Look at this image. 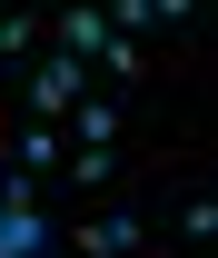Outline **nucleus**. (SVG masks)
I'll return each mask as SVG.
<instances>
[{
  "label": "nucleus",
  "instance_id": "obj_3",
  "mask_svg": "<svg viewBox=\"0 0 218 258\" xmlns=\"http://www.w3.org/2000/svg\"><path fill=\"white\" fill-rule=\"evenodd\" d=\"M80 70H90V60H69V50H60V60H40V70H30V99L50 109V119H69V99H80Z\"/></svg>",
  "mask_w": 218,
  "mask_h": 258
},
{
  "label": "nucleus",
  "instance_id": "obj_8",
  "mask_svg": "<svg viewBox=\"0 0 218 258\" xmlns=\"http://www.w3.org/2000/svg\"><path fill=\"white\" fill-rule=\"evenodd\" d=\"M0 179H10V169H0Z\"/></svg>",
  "mask_w": 218,
  "mask_h": 258
},
{
  "label": "nucleus",
  "instance_id": "obj_4",
  "mask_svg": "<svg viewBox=\"0 0 218 258\" xmlns=\"http://www.w3.org/2000/svg\"><path fill=\"white\" fill-rule=\"evenodd\" d=\"M69 129H80V149H119V109L109 99H69Z\"/></svg>",
  "mask_w": 218,
  "mask_h": 258
},
{
  "label": "nucleus",
  "instance_id": "obj_6",
  "mask_svg": "<svg viewBox=\"0 0 218 258\" xmlns=\"http://www.w3.org/2000/svg\"><path fill=\"white\" fill-rule=\"evenodd\" d=\"M109 159H119V149H69V179H80V189H99V179H109Z\"/></svg>",
  "mask_w": 218,
  "mask_h": 258
},
{
  "label": "nucleus",
  "instance_id": "obj_2",
  "mask_svg": "<svg viewBox=\"0 0 218 258\" xmlns=\"http://www.w3.org/2000/svg\"><path fill=\"white\" fill-rule=\"evenodd\" d=\"M139 238H149V228L129 219V209H90V228H80V248H90V258H129Z\"/></svg>",
  "mask_w": 218,
  "mask_h": 258
},
{
  "label": "nucleus",
  "instance_id": "obj_5",
  "mask_svg": "<svg viewBox=\"0 0 218 258\" xmlns=\"http://www.w3.org/2000/svg\"><path fill=\"white\" fill-rule=\"evenodd\" d=\"M20 169H60V139L50 129H20Z\"/></svg>",
  "mask_w": 218,
  "mask_h": 258
},
{
  "label": "nucleus",
  "instance_id": "obj_7",
  "mask_svg": "<svg viewBox=\"0 0 218 258\" xmlns=\"http://www.w3.org/2000/svg\"><path fill=\"white\" fill-rule=\"evenodd\" d=\"M188 10H198V0H149V20H188Z\"/></svg>",
  "mask_w": 218,
  "mask_h": 258
},
{
  "label": "nucleus",
  "instance_id": "obj_1",
  "mask_svg": "<svg viewBox=\"0 0 218 258\" xmlns=\"http://www.w3.org/2000/svg\"><path fill=\"white\" fill-rule=\"evenodd\" d=\"M40 248H50V219L30 209L20 179H0V258H40Z\"/></svg>",
  "mask_w": 218,
  "mask_h": 258
}]
</instances>
